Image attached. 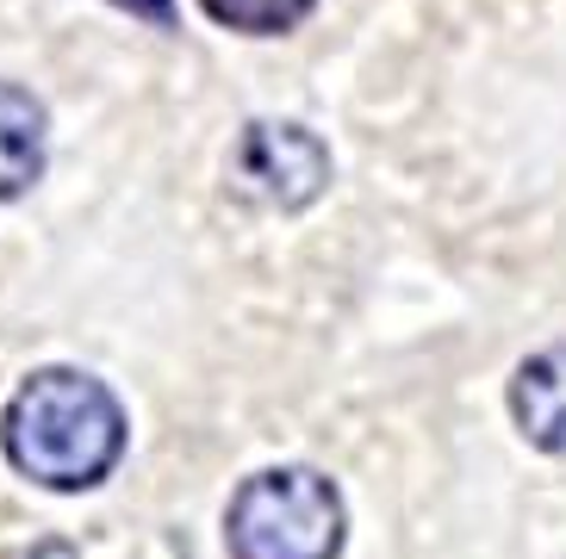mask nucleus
Segmentation results:
<instances>
[{
	"label": "nucleus",
	"mask_w": 566,
	"mask_h": 559,
	"mask_svg": "<svg viewBox=\"0 0 566 559\" xmlns=\"http://www.w3.org/2000/svg\"><path fill=\"white\" fill-rule=\"evenodd\" d=\"M125 447V411L101 379L44 367L7 404V461L51 492H87Z\"/></svg>",
	"instance_id": "1"
},
{
	"label": "nucleus",
	"mask_w": 566,
	"mask_h": 559,
	"mask_svg": "<svg viewBox=\"0 0 566 559\" xmlns=\"http://www.w3.org/2000/svg\"><path fill=\"white\" fill-rule=\"evenodd\" d=\"M224 535H231V559H336L343 497L312 466H274L231 497Z\"/></svg>",
	"instance_id": "2"
},
{
	"label": "nucleus",
	"mask_w": 566,
	"mask_h": 559,
	"mask_svg": "<svg viewBox=\"0 0 566 559\" xmlns=\"http://www.w3.org/2000/svg\"><path fill=\"white\" fill-rule=\"evenodd\" d=\"M231 181L255 205L300 212L331 187V149L305 125H250L231 149Z\"/></svg>",
	"instance_id": "3"
},
{
	"label": "nucleus",
	"mask_w": 566,
	"mask_h": 559,
	"mask_svg": "<svg viewBox=\"0 0 566 559\" xmlns=\"http://www.w3.org/2000/svg\"><path fill=\"white\" fill-rule=\"evenodd\" d=\"M511 411L542 454H566V342L542 348L516 367L511 379Z\"/></svg>",
	"instance_id": "4"
},
{
	"label": "nucleus",
	"mask_w": 566,
	"mask_h": 559,
	"mask_svg": "<svg viewBox=\"0 0 566 559\" xmlns=\"http://www.w3.org/2000/svg\"><path fill=\"white\" fill-rule=\"evenodd\" d=\"M44 175V106L25 87H0V199H19Z\"/></svg>",
	"instance_id": "5"
},
{
	"label": "nucleus",
	"mask_w": 566,
	"mask_h": 559,
	"mask_svg": "<svg viewBox=\"0 0 566 559\" xmlns=\"http://www.w3.org/2000/svg\"><path fill=\"white\" fill-rule=\"evenodd\" d=\"M206 13L231 32H250V38H274V32H293L312 0H206Z\"/></svg>",
	"instance_id": "6"
},
{
	"label": "nucleus",
	"mask_w": 566,
	"mask_h": 559,
	"mask_svg": "<svg viewBox=\"0 0 566 559\" xmlns=\"http://www.w3.org/2000/svg\"><path fill=\"white\" fill-rule=\"evenodd\" d=\"M118 7H132V13L156 19V25H168V19H175V7H168V0H118Z\"/></svg>",
	"instance_id": "7"
},
{
	"label": "nucleus",
	"mask_w": 566,
	"mask_h": 559,
	"mask_svg": "<svg viewBox=\"0 0 566 559\" xmlns=\"http://www.w3.org/2000/svg\"><path fill=\"white\" fill-rule=\"evenodd\" d=\"M19 559H75V547H63V541H38V547H25Z\"/></svg>",
	"instance_id": "8"
}]
</instances>
